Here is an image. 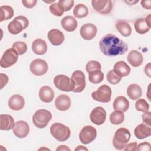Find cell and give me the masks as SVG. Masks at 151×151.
Returning a JSON list of instances; mask_svg holds the SVG:
<instances>
[{"mask_svg":"<svg viewBox=\"0 0 151 151\" xmlns=\"http://www.w3.org/2000/svg\"><path fill=\"white\" fill-rule=\"evenodd\" d=\"M124 120V115L123 112L116 110L110 115V122L115 125H118L123 122Z\"/></svg>","mask_w":151,"mask_h":151,"instance_id":"d6a6232c","label":"cell"},{"mask_svg":"<svg viewBox=\"0 0 151 151\" xmlns=\"http://www.w3.org/2000/svg\"><path fill=\"white\" fill-rule=\"evenodd\" d=\"M32 51L37 55H44L47 51V45L46 42L42 39L35 40L31 45Z\"/></svg>","mask_w":151,"mask_h":151,"instance_id":"cb8c5ba5","label":"cell"},{"mask_svg":"<svg viewBox=\"0 0 151 151\" xmlns=\"http://www.w3.org/2000/svg\"><path fill=\"white\" fill-rule=\"evenodd\" d=\"M51 134L59 142H64L70 136L71 132L69 127L60 123H54L50 127Z\"/></svg>","mask_w":151,"mask_h":151,"instance_id":"7a4b0ae2","label":"cell"},{"mask_svg":"<svg viewBox=\"0 0 151 151\" xmlns=\"http://www.w3.org/2000/svg\"><path fill=\"white\" fill-rule=\"evenodd\" d=\"M63 28L67 32H73L77 27V21L76 19L70 15L64 17L61 21Z\"/></svg>","mask_w":151,"mask_h":151,"instance_id":"44dd1931","label":"cell"},{"mask_svg":"<svg viewBox=\"0 0 151 151\" xmlns=\"http://www.w3.org/2000/svg\"><path fill=\"white\" fill-rule=\"evenodd\" d=\"M150 118H151V114L150 111H146L145 112V113L142 115V119L143 121L145 123H146L147 125L150 126Z\"/></svg>","mask_w":151,"mask_h":151,"instance_id":"b9f144b4","label":"cell"},{"mask_svg":"<svg viewBox=\"0 0 151 151\" xmlns=\"http://www.w3.org/2000/svg\"><path fill=\"white\" fill-rule=\"evenodd\" d=\"M0 21L8 20L14 15L13 8L8 5H3L0 7Z\"/></svg>","mask_w":151,"mask_h":151,"instance_id":"f546056e","label":"cell"},{"mask_svg":"<svg viewBox=\"0 0 151 151\" xmlns=\"http://www.w3.org/2000/svg\"><path fill=\"white\" fill-rule=\"evenodd\" d=\"M106 77H107V81L111 84H118L122 79V77L120 76H118L113 71V70H110L107 73Z\"/></svg>","mask_w":151,"mask_h":151,"instance_id":"836d02e7","label":"cell"},{"mask_svg":"<svg viewBox=\"0 0 151 151\" xmlns=\"http://www.w3.org/2000/svg\"><path fill=\"white\" fill-rule=\"evenodd\" d=\"M55 107L60 111H66L71 106V99L66 94H61L58 96L55 100Z\"/></svg>","mask_w":151,"mask_h":151,"instance_id":"d6986e66","label":"cell"},{"mask_svg":"<svg viewBox=\"0 0 151 151\" xmlns=\"http://www.w3.org/2000/svg\"><path fill=\"white\" fill-rule=\"evenodd\" d=\"M8 105L11 110L18 111L24 108L25 105V100L21 95L14 94L12 95L8 100Z\"/></svg>","mask_w":151,"mask_h":151,"instance_id":"e0dca14e","label":"cell"},{"mask_svg":"<svg viewBox=\"0 0 151 151\" xmlns=\"http://www.w3.org/2000/svg\"><path fill=\"white\" fill-rule=\"evenodd\" d=\"M116 28L119 33L124 37H129L132 33V28L129 24L124 21H119L116 22Z\"/></svg>","mask_w":151,"mask_h":151,"instance_id":"f1b7e54d","label":"cell"},{"mask_svg":"<svg viewBox=\"0 0 151 151\" xmlns=\"http://www.w3.org/2000/svg\"><path fill=\"white\" fill-rule=\"evenodd\" d=\"M56 150H70V148L65 145H60L56 149Z\"/></svg>","mask_w":151,"mask_h":151,"instance_id":"7dc6e473","label":"cell"},{"mask_svg":"<svg viewBox=\"0 0 151 151\" xmlns=\"http://www.w3.org/2000/svg\"><path fill=\"white\" fill-rule=\"evenodd\" d=\"M14 118L9 114L0 115V129L1 130H9L14 127Z\"/></svg>","mask_w":151,"mask_h":151,"instance_id":"4316f807","label":"cell"},{"mask_svg":"<svg viewBox=\"0 0 151 151\" xmlns=\"http://www.w3.org/2000/svg\"><path fill=\"white\" fill-rule=\"evenodd\" d=\"M91 4L93 8L101 14H109L113 7L112 2L110 0H93Z\"/></svg>","mask_w":151,"mask_h":151,"instance_id":"7c38bea8","label":"cell"},{"mask_svg":"<svg viewBox=\"0 0 151 151\" xmlns=\"http://www.w3.org/2000/svg\"><path fill=\"white\" fill-rule=\"evenodd\" d=\"M51 119V112L45 109H39L32 116L33 123L39 129L45 127Z\"/></svg>","mask_w":151,"mask_h":151,"instance_id":"277c9868","label":"cell"},{"mask_svg":"<svg viewBox=\"0 0 151 151\" xmlns=\"http://www.w3.org/2000/svg\"><path fill=\"white\" fill-rule=\"evenodd\" d=\"M111 89L106 84L101 86L91 94V97L94 100L101 103H108L111 100Z\"/></svg>","mask_w":151,"mask_h":151,"instance_id":"52a82bcc","label":"cell"},{"mask_svg":"<svg viewBox=\"0 0 151 151\" xmlns=\"http://www.w3.org/2000/svg\"><path fill=\"white\" fill-rule=\"evenodd\" d=\"M71 79L74 84V87L73 91L74 93L83 91L86 87L85 75L84 73L80 70L74 71L71 75Z\"/></svg>","mask_w":151,"mask_h":151,"instance_id":"8fae6325","label":"cell"},{"mask_svg":"<svg viewBox=\"0 0 151 151\" xmlns=\"http://www.w3.org/2000/svg\"><path fill=\"white\" fill-rule=\"evenodd\" d=\"M22 3L23 5L27 8H32L34 7L37 3V0H22Z\"/></svg>","mask_w":151,"mask_h":151,"instance_id":"60d3db41","label":"cell"},{"mask_svg":"<svg viewBox=\"0 0 151 151\" xmlns=\"http://www.w3.org/2000/svg\"><path fill=\"white\" fill-rule=\"evenodd\" d=\"M142 6L146 9H150L151 8V1L150 0H144L141 1Z\"/></svg>","mask_w":151,"mask_h":151,"instance_id":"f6af8a7d","label":"cell"},{"mask_svg":"<svg viewBox=\"0 0 151 151\" xmlns=\"http://www.w3.org/2000/svg\"><path fill=\"white\" fill-rule=\"evenodd\" d=\"M49 9H50V12L52 15H54L55 16H57V17L61 16L64 12V10L63 9V8L60 6V5L58 3L51 4L50 5Z\"/></svg>","mask_w":151,"mask_h":151,"instance_id":"d590c367","label":"cell"},{"mask_svg":"<svg viewBox=\"0 0 151 151\" xmlns=\"http://www.w3.org/2000/svg\"><path fill=\"white\" fill-rule=\"evenodd\" d=\"M150 149V144L149 142H143L138 145L136 147V150H145L149 151Z\"/></svg>","mask_w":151,"mask_h":151,"instance_id":"ab89813d","label":"cell"},{"mask_svg":"<svg viewBox=\"0 0 151 151\" xmlns=\"http://www.w3.org/2000/svg\"><path fill=\"white\" fill-rule=\"evenodd\" d=\"M18 58L17 51L13 48L7 49L3 54L0 64L2 68H8L15 64Z\"/></svg>","mask_w":151,"mask_h":151,"instance_id":"ba28073f","label":"cell"},{"mask_svg":"<svg viewBox=\"0 0 151 151\" xmlns=\"http://www.w3.org/2000/svg\"><path fill=\"white\" fill-rule=\"evenodd\" d=\"M104 78V74L101 70H93L88 73L89 81L95 84L101 83Z\"/></svg>","mask_w":151,"mask_h":151,"instance_id":"1f68e13d","label":"cell"},{"mask_svg":"<svg viewBox=\"0 0 151 151\" xmlns=\"http://www.w3.org/2000/svg\"><path fill=\"white\" fill-rule=\"evenodd\" d=\"M145 74L149 77H150V63H148L147 65H145Z\"/></svg>","mask_w":151,"mask_h":151,"instance_id":"bcb514c9","label":"cell"},{"mask_svg":"<svg viewBox=\"0 0 151 151\" xmlns=\"http://www.w3.org/2000/svg\"><path fill=\"white\" fill-rule=\"evenodd\" d=\"M135 108L137 111L146 112L149 109V105L145 99H141L136 101L135 103Z\"/></svg>","mask_w":151,"mask_h":151,"instance_id":"e575fe53","label":"cell"},{"mask_svg":"<svg viewBox=\"0 0 151 151\" xmlns=\"http://www.w3.org/2000/svg\"><path fill=\"white\" fill-rule=\"evenodd\" d=\"M90 118L93 123L96 125H101L106 121V111L102 107H96L91 111Z\"/></svg>","mask_w":151,"mask_h":151,"instance_id":"4fadbf2b","label":"cell"},{"mask_svg":"<svg viewBox=\"0 0 151 151\" xmlns=\"http://www.w3.org/2000/svg\"><path fill=\"white\" fill-rule=\"evenodd\" d=\"M14 134L18 138L25 137L29 132V127L28 124L24 120H19L15 122L13 127Z\"/></svg>","mask_w":151,"mask_h":151,"instance_id":"2e32d148","label":"cell"},{"mask_svg":"<svg viewBox=\"0 0 151 151\" xmlns=\"http://www.w3.org/2000/svg\"><path fill=\"white\" fill-rule=\"evenodd\" d=\"M0 77H1V88H0L2 89L3 87L7 84L8 81V77L6 74L4 73H1Z\"/></svg>","mask_w":151,"mask_h":151,"instance_id":"7bdbcfd3","label":"cell"},{"mask_svg":"<svg viewBox=\"0 0 151 151\" xmlns=\"http://www.w3.org/2000/svg\"><path fill=\"white\" fill-rule=\"evenodd\" d=\"M97 32L96 26L91 23H87L81 26L80 29L81 37L86 40H90L95 37Z\"/></svg>","mask_w":151,"mask_h":151,"instance_id":"9a60e30c","label":"cell"},{"mask_svg":"<svg viewBox=\"0 0 151 151\" xmlns=\"http://www.w3.org/2000/svg\"><path fill=\"white\" fill-rule=\"evenodd\" d=\"M136 147H137V143L132 142V143H130L126 145L123 149L124 150L132 151V150H136Z\"/></svg>","mask_w":151,"mask_h":151,"instance_id":"ee69618b","label":"cell"},{"mask_svg":"<svg viewBox=\"0 0 151 151\" xmlns=\"http://www.w3.org/2000/svg\"><path fill=\"white\" fill-rule=\"evenodd\" d=\"M113 107L115 110L126 112L129 107V101L124 96H118L113 102Z\"/></svg>","mask_w":151,"mask_h":151,"instance_id":"d4e9b609","label":"cell"},{"mask_svg":"<svg viewBox=\"0 0 151 151\" xmlns=\"http://www.w3.org/2000/svg\"><path fill=\"white\" fill-rule=\"evenodd\" d=\"M113 71L121 77H126L130 73V68L124 61H119L115 63Z\"/></svg>","mask_w":151,"mask_h":151,"instance_id":"484cf974","label":"cell"},{"mask_svg":"<svg viewBox=\"0 0 151 151\" xmlns=\"http://www.w3.org/2000/svg\"><path fill=\"white\" fill-rule=\"evenodd\" d=\"M15 49L18 55H22L25 54L27 50V45L25 42L22 41H16L12 44V47Z\"/></svg>","mask_w":151,"mask_h":151,"instance_id":"8d00e7d4","label":"cell"},{"mask_svg":"<svg viewBox=\"0 0 151 151\" xmlns=\"http://www.w3.org/2000/svg\"><path fill=\"white\" fill-rule=\"evenodd\" d=\"M48 38L53 45H60L64 41L63 33L57 29H52L48 32Z\"/></svg>","mask_w":151,"mask_h":151,"instance_id":"ac0fdd59","label":"cell"},{"mask_svg":"<svg viewBox=\"0 0 151 151\" xmlns=\"http://www.w3.org/2000/svg\"><path fill=\"white\" fill-rule=\"evenodd\" d=\"M101 66L99 62L94 60H91L88 61L86 65V70L88 73L90 72L96 70H101Z\"/></svg>","mask_w":151,"mask_h":151,"instance_id":"74e56055","label":"cell"},{"mask_svg":"<svg viewBox=\"0 0 151 151\" xmlns=\"http://www.w3.org/2000/svg\"><path fill=\"white\" fill-rule=\"evenodd\" d=\"M150 15H147L145 18H139L134 22V28L138 34H145L150 30Z\"/></svg>","mask_w":151,"mask_h":151,"instance_id":"5bb4252c","label":"cell"},{"mask_svg":"<svg viewBox=\"0 0 151 151\" xmlns=\"http://www.w3.org/2000/svg\"><path fill=\"white\" fill-rule=\"evenodd\" d=\"M88 14L87 7L83 4H78L76 5L73 9V14L77 18H83L86 17Z\"/></svg>","mask_w":151,"mask_h":151,"instance_id":"4dcf8cb0","label":"cell"},{"mask_svg":"<svg viewBox=\"0 0 151 151\" xmlns=\"http://www.w3.org/2000/svg\"><path fill=\"white\" fill-rule=\"evenodd\" d=\"M29 68L31 72L35 76H40L45 74L48 69L47 63L40 58L34 60L30 64Z\"/></svg>","mask_w":151,"mask_h":151,"instance_id":"30bf717a","label":"cell"},{"mask_svg":"<svg viewBox=\"0 0 151 151\" xmlns=\"http://www.w3.org/2000/svg\"><path fill=\"white\" fill-rule=\"evenodd\" d=\"M134 133L136 138L139 139H143L148 137L151 135L150 126L146 124L141 123L136 127Z\"/></svg>","mask_w":151,"mask_h":151,"instance_id":"603a6c76","label":"cell"},{"mask_svg":"<svg viewBox=\"0 0 151 151\" xmlns=\"http://www.w3.org/2000/svg\"><path fill=\"white\" fill-rule=\"evenodd\" d=\"M99 47L102 53L109 57L122 55L128 50V45L112 34H107L100 40Z\"/></svg>","mask_w":151,"mask_h":151,"instance_id":"6da1fadb","label":"cell"},{"mask_svg":"<svg viewBox=\"0 0 151 151\" xmlns=\"http://www.w3.org/2000/svg\"><path fill=\"white\" fill-rule=\"evenodd\" d=\"M96 129L94 127L90 125L83 127L79 133L80 140L84 145H87L92 142L96 139Z\"/></svg>","mask_w":151,"mask_h":151,"instance_id":"9c48e42d","label":"cell"},{"mask_svg":"<svg viewBox=\"0 0 151 151\" xmlns=\"http://www.w3.org/2000/svg\"><path fill=\"white\" fill-rule=\"evenodd\" d=\"M54 84L57 88L63 91H73L74 87L72 79L63 74L56 76L54 78Z\"/></svg>","mask_w":151,"mask_h":151,"instance_id":"8992f818","label":"cell"},{"mask_svg":"<svg viewBox=\"0 0 151 151\" xmlns=\"http://www.w3.org/2000/svg\"><path fill=\"white\" fill-rule=\"evenodd\" d=\"M88 150V149H87L86 147H84L83 146H78L77 148L75 149V150Z\"/></svg>","mask_w":151,"mask_h":151,"instance_id":"c3c4849f","label":"cell"},{"mask_svg":"<svg viewBox=\"0 0 151 151\" xmlns=\"http://www.w3.org/2000/svg\"><path fill=\"white\" fill-rule=\"evenodd\" d=\"M39 97L44 103H50L54 97V90L50 86H43L39 90Z\"/></svg>","mask_w":151,"mask_h":151,"instance_id":"7402d4cb","label":"cell"},{"mask_svg":"<svg viewBox=\"0 0 151 151\" xmlns=\"http://www.w3.org/2000/svg\"><path fill=\"white\" fill-rule=\"evenodd\" d=\"M130 131L123 127L118 129L114 134L113 139V146L117 150H122L124 148L130 139Z\"/></svg>","mask_w":151,"mask_h":151,"instance_id":"3957f363","label":"cell"},{"mask_svg":"<svg viewBox=\"0 0 151 151\" xmlns=\"http://www.w3.org/2000/svg\"><path fill=\"white\" fill-rule=\"evenodd\" d=\"M29 25V21L23 15L16 17L8 25V30L11 34H18Z\"/></svg>","mask_w":151,"mask_h":151,"instance_id":"5b68a950","label":"cell"},{"mask_svg":"<svg viewBox=\"0 0 151 151\" xmlns=\"http://www.w3.org/2000/svg\"><path fill=\"white\" fill-rule=\"evenodd\" d=\"M127 94L130 99L136 100L142 96V90L141 87L138 84H132L127 87Z\"/></svg>","mask_w":151,"mask_h":151,"instance_id":"83f0119b","label":"cell"},{"mask_svg":"<svg viewBox=\"0 0 151 151\" xmlns=\"http://www.w3.org/2000/svg\"><path fill=\"white\" fill-rule=\"evenodd\" d=\"M127 61L134 67H139L143 61L142 54L137 50H132L129 52L127 57Z\"/></svg>","mask_w":151,"mask_h":151,"instance_id":"ffe728a7","label":"cell"},{"mask_svg":"<svg viewBox=\"0 0 151 151\" xmlns=\"http://www.w3.org/2000/svg\"><path fill=\"white\" fill-rule=\"evenodd\" d=\"M58 3L63 8L64 11H68L73 6L74 1L73 0H59Z\"/></svg>","mask_w":151,"mask_h":151,"instance_id":"f35d334b","label":"cell"}]
</instances>
